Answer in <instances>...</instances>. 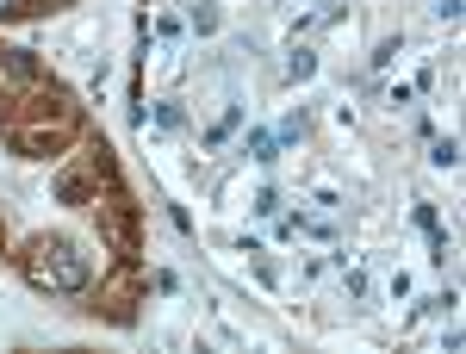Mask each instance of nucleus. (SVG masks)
<instances>
[{"label": "nucleus", "instance_id": "nucleus-1", "mask_svg": "<svg viewBox=\"0 0 466 354\" xmlns=\"http://www.w3.org/2000/svg\"><path fill=\"white\" fill-rule=\"evenodd\" d=\"M81 137H87V106L56 75L37 87H19V94H0V143L19 162H56Z\"/></svg>", "mask_w": 466, "mask_h": 354}, {"label": "nucleus", "instance_id": "nucleus-2", "mask_svg": "<svg viewBox=\"0 0 466 354\" xmlns=\"http://www.w3.org/2000/svg\"><path fill=\"white\" fill-rule=\"evenodd\" d=\"M13 261H19L25 286L32 292H50V298H81L94 286V255L75 243L69 230H37V237H25V248Z\"/></svg>", "mask_w": 466, "mask_h": 354}, {"label": "nucleus", "instance_id": "nucleus-6", "mask_svg": "<svg viewBox=\"0 0 466 354\" xmlns=\"http://www.w3.org/2000/svg\"><path fill=\"white\" fill-rule=\"evenodd\" d=\"M37 81H50L44 56H37V50H13V44H0V94H19V87H37Z\"/></svg>", "mask_w": 466, "mask_h": 354}, {"label": "nucleus", "instance_id": "nucleus-3", "mask_svg": "<svg viewBox=\"0 0 466 354\" xmlns=\"http://www.w3.org/2000/svg\"><path fill=\"white\" fill-rule=\"evenodd\" d=\"M106 180H118V156H112L106 137H94V131H87V137L75 143V156L56 168L50 187H56V206H81V212H87V206H94V193H100Z\"/></svg>", "mask_w": 466, "mask_h": 354}, {"label": "nucleus", "instance_id": "nucleus-7", "mask_svg": "<svg viewBox=\"0 0 466 354\" xmlns=\"http://www.w3.org/2000/svg\"><path fill=\"white\" fill-rule=\"evenodd\" d=\"M311 75H318V56H311V50H292L287 56V81H311Z\"/></svg>", "mask_w": 466, "mask_h": 354}, {"label": "nucleus", "instance_id": "nucleus-5", "mask_svg": "<svg viewBox=\"0 0 466 354\" xmlns=\"http://www.w3.org/2000/svg\"><path fill=\"white\" fill-rule=\"evenodd\" d=\"M87 212H94L100 243H106L112 255H144V206H137V193H131L125 180H106Z\"/></svg>", "mask_w": 466, "mask_h": 354}, {"label": "nucleus", "instance_id": "nucleus-14", "mask_svg": "<svg viewBox=\"0 0 466 354\" xmlns=\"http://www.w3.org/2000/svg\"><path fill=\"white\" fill-rule=\"evenodd\" d=\"M0 255H6V224H0Z\"/></svg>", "mask_w": 466, "mask_h": 354}, {"label": "nucleus", "instance_id": "nucleus-10", "mask_svg": "<svg viewBox=\"0 0 466 354\" xmlns=\"http://www.w3.org/2000/svg\"><path fill=\"white\" fill-rule=\"evenodd\" d=\"M237 118H243V106H230V112H224V118H218L212 131H206V143H212V149H218V143H224V137H230V131H237Z\"/></svg>", "mask_w": 466, "mask_h": 354}, {"label": "nucleus", "instance_id": "nucleus-12", "mask_svg": "<svg viewBox=\"0 0 466 354\" xmlns=\"http://www.w3.org/2000/svg\"><path fill=\"white\" fill-rule=\"evenodd\" d=\"M218 25V6H193V32H212Z\"/></svg>", "mask_w": 466, "mask_h": 354}, {"label": "nucleus", "instance_id": "nucleus-11", "mask_svg": "<svg viewBox=\"0 0 466 354\" xmlns=\"http://www.w3.org/2000/svg\"><path fill=\"white\" fill-rule=\"evenodd\" d=\"M255 217H274L280 212V193H274V187H261V193H255V206H249Z\"/></svg>", "mask_w": 466, "mask_h": 354}, {"label": "nucleus", "instance_id": "nucleus-8", "mask_svg": "<svg viewBox=\"0 0 466 354\" xmlns=\"http://www.w3.org/2000/svg\"><path fill=\"white\" fill-rule=\"evenodd\" d=\"M274 149H280L274 131H249V156H255V162H274Z\"/></svg>", "mask_w": 466, "mask_h": 354}, {"label": "nucleus", "instance_id": "nucleus-4", "mask_svg": "<svg viewBox=\"0 0 466 354\" xmlns=\"http://www.w3.org/2000/svg\"><path fill=\"white\" fill-rule=\"evenodd\" d=\"M94 292V318L106 323H137V311H144L149 298V274H144V255H112V268L100 274V286H87Z\"/></svg>", "mask_w": 466, "mask_h": 354}, {"label": "nucleus", "instance_id": "nucleus-13", "mask_svg": "<svg viewBox=\"0 0 466 354\" xmlns=\"http://www.w3.org/2000/svg\"><path fill=\"white\" fill-rule=\"evenodd\" d=\"M435 13H441V19H448V25H454V19H461V13H466V0H441V6H435Z\"/></svg>", "mask_w": 466, "mask_h": 354}, {"label": "nucleus", "instance_id": "nucleus-9", "mask_svg": "<svg viewBox=\"0 0 466 354\" xmlns=\"http://www.w3.org/2000/svg\"><path fill=\"white\" fill-rule=\"evenodd\" d=\"M430 162H435V168H461V143H454V137H435Z\"/></svg>", "mask_w": 466, "mask_h": 354}]
</instances>
